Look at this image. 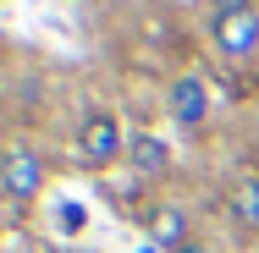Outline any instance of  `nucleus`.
<instances>
[{
	"instance_id": "nucleus-1",
	"label": "nucleus",
	"mask_w": 259,
	"mask_h": 253,
	"mask_svg": "<svg viewBox=\"0 0 259 253\" xmlns=\"http://www.w3.org/2000/svg\"><path fill=\"white\" fill-rule=\"evenodd\" d=\"M127 143H133V132L121 127L116 110H89L77 121V132H72V149H77L83 171H116V165H127Z\"/></svg>"
},
{
	"instance_id": "nucleus-2",
	"label": "nucleus",
	"mask_w": 259,
	"mask_h": 253,
	"mask_svg": "<svg viewBox=\"0 0 259 253\" xmlns=\"http://www.w3.org/2000/svg\"><path fill=\"white\" fill-rule=\"evenodd\" d=\"M45 187H50V165H45V154L33 149L28 138H11V143L0 149V198L17 204V209H28V204L45 198Z\"/></svg>"
},
{
	"instance_id": "nucleus-3",
	"label": "nucleus",
	"mask_w": 259,
	"mask_h": 253,
	"mask_svg": "<svg viewBox=\"0 0 259 253\" xmlns=\"http://www.w3.org/2000/svg\"><path fill=\"white\" fill-rule=\"evenodd\" d=\"M204 39L226 66L259 61V6L254 11H232V17H204Z\"/></svg>"
},
{
	"instance_id": "nucleus-4",
	"label": "nucleus",
	"mask_w": 259,
	"mask_h": 253,
	"mask_svg": "<svg viewBox=\"0 0 259 253\" xmlns=\"http://www.w3.org/2000/svg\"><path fill=\"white\" fill-rule=\"evenodd\" d=\"M144 237L160 253H182V248L199 242V220H193V209L182 198H155L144 209Z\"/></svg>"
},
{
	"instance_id": "nucleus-5",
	"label": "nucleus",
	"mask_w": 259,
	"mask_h": 253,
	"mask_svg": "<svg viewBox=\"0 0 259 253\" xmlns=\"http://www.w3.org/2000/svg\"><path fill=\"white\" fill-rule=\"evenodd\" d=\"M221 220L237 242H259V176L254 171H237L221 187Z\"/></svg>"
},
{
	"instance_id": "nucleus-6",
	"label": "nucleus",
	"mask_w": 259,
	"mask_h": 253,
	"mask_svg": "<svg viewBox=\"0 0 259 253\" xmlns=\"http://www.w3.org/2000/svg\"><path fill=\"white\" fill-rule=\"evenodd\" d=\"M165 116H171V127H182V132H199L209 121V83L199 72H177V77L165 83Z\"/></svg>"
},
{
	"instance_id": "nucleus-7",
	"label": "nucleus",
	"mask_w": 259,
	"mask_h": 253,
	"mask_svg": "<svg viewBox=\"0 0 259 253\" xmlns=\"http://www.w3.org/2000/svg\"><path fill=\"white\" fill-rule=\"evenodd\" d=\"M127 171L138 176V182H165L171 176V143L160 138V132H133V143H127Z\"/></svg>"
},
{
	"instance_id": "nucleus-8",
	"label": "nucleus",
	"mask_w": 259,
	"mask_h": 253,
	"mask_svg": "<svg viewBox=\"0 0 259 253\" xmlns=\"http://www.w3.org/2000/svg\"><path fill=\"white\" fill-rule=\"evenodd\" d=\"M232 11H254V0H209L204 17H232Z\"/></svg>"
},
{
	"instance_id": "nucleus-9",
	"label": "nucleus",
	"mask_w": 259,
	"mask_h": 253,
	"mask_svg": "<svg viewBox=\"0 0 259 253\" xmlns=\"http://www.w3.org/2000/svg\"><path fill=\"white\" fill-rule=\"evenodd\" d=\"M182 253H221V248H215V242H204V237H199L193 248H182Z\"/></svg>"
},
{
	"instance_id": "nucleus-10",
	"label": "nucleus",
	"mask_w": 259,
	"mask_h": 253,
	"mask_svg": "<svg viewBox=\"0 0 259 253\" xmlns=\"http://www.w3.org/2000/svg\"><path fill=\"white\" fill-rule=\"evenodd\" d=\"M193 6H209V0H193Z\"/></svg>"
}]
</instances>
